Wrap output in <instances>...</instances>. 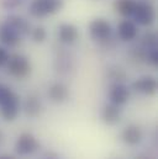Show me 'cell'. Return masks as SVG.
<instances>
[{
  "mask_svg": "<svg viewBox=\"0 0 158 159\" xmlns=\"http://www.w3.org/2000/svg\"><path fill=\"white\" fill-rule=\"evenodd\" d=\"M62 7V0H32L29 6V11L34 17L42 19L58 12Z\"/></svg>",
  "mask_w": 158,
  "mask_h": 159,
  "instance_id": "obj_1",
  "label": "cell"
},
{
  "mask_svg": "<svg viewBox=\"0 0 158 159\" xmlns=\"http://www.w3.org/2000/svg\"><path fill=\"white\" fill-rule=\"evenodd\" d=\"M6 68H7V72L17 79H24L29 77L31 73V63L29 58L21 54L10 56L6 63Z\"/></svg>",
  "mask_w": 158,
  "mask_h": 159,
  "instance_id": "obj_2",
  "label": "cell"
},
{
  "mask_svg": "<svg viewBox=\"0 0 158 159\" xmlns=\"http://www.w3.org/2000/svg\"><path fill=\"white\" fill-rule=\"evenodd\" d=\"M133 22L141 26H150L155 21V9L148 2H136L133 10Z\"/></svg>",
  "mask_w": 158,
  "mask_h": 159,
  "instance_id": "obj_3",
  "label": "cell"
},
{
  "mask_svg": "<svg viewBox=\"0 0 158 159\" xmlns=\"http://www.w3.org/2000/svg\"><path fill=\"white\" fill-rule=\"evenodd\" d=\"M111 32H113L111 25L105 19H95L89 25L90 37L96 42L106 41L111 36Z\"/></svg>",
  "mask_w": 158,
  "mask_h": 159,
  "instance_id": "obj_4",
  "label": "cell"
},
{
  "mask_svg": "<svg viewBox=\"0 0 158 159\" xmlns=\"http://www.w3.org/2000/svg\"><path fill=\"white\" fill-rule=\"evenodd\" d=\"M40 148V142L31 133H22L19 136L15 143V149L21 156H27L35 153Z\"/></svg>",
  "mask_w": 158,
  "mask_h": 159,
  "instance_id": "obj_5",
  "label": "cell"
},
{
  "mask_svg": "<svg viewBox=\"0 0 158 159\" xmlns=\"http://www.w3.org/2000/svg\"><path fill=\"white\" fill-rule=\"evenodd\" d=\"M109 99L116 106L125 105L130 99V89L123 83H114L109 90Z\"/></svg>",
  "mask_w": 158,
  "mask_h": 159,
  "instance_id": "obj_6",
  "label": "cell"
},
{
  "mask_svg": "<svg viewBox=\"0 0 158 159\" xmlns=\"http://www.w3.org/2000/svg\"><path fill=\"white\" fill-rule=\"evenodd\" d=\"M132 89L137 93L152 96L157 93V80L153 77H142L132 83Z\"/></svg>",
  "mask_w": 158,
  "mask_h": 159,
  "instance_id": "obj_7",
  "label": "cell"
},
{
  "mask_svg": "<svg viewBox=\"0 0 158 159\" xmlns=\"http://www.w3.org/2000/svg\"><path fill=\"white\" fill-rule=\"evenodd\" d=\"M118 35L125 42L133 41L138 35V27L132 20H122L118 26Z\"/></svg>",
  "mask_w": 158,
  "mask_h": 159,
  "instance_id": "obj_8",
  "label": "cell"
},
{
  "mask_svg": "<svg viewBox=\"0 0 158 159\" xmlns=\"http://www.w3.org/2000/svg\"><path fill=\"white\" fill-rule=\"evenodd\" d=\"M78 29L72 24H62L58 27V39L64 44H73L78 40Z\"/></svg>",
  "mask_w": 158,
  "mask_h": 159,
  "instance_id": "obj_9",
  "label": "cell"
},
{
  "mask_svg": "<svg viewBox=\"0 0 158 159\" xmlns=\"http://www.w3.org/2000/svg\"><path fill=\"white\" fill-rule=\"evenodd\" d=\"M0 41L7 47H15L20 42V35L6 22L0 26Z\"/></svg>",
  "mask_w": 158,
  "mask_h": 159,
  "instance_id": "obj_10",
  "label": "cell"
},
{
  "mask_svg": "<svg viewBox=\"0 0 158 159\" xmlns=\"http://www.w3.org/2000/svg\"><path fill=\"white\" fill-rule=\"evenodd\" d=\"M48 98L52 102L62 104L69 98V90L64 84L56 83L48 89Z\"/></svg>",
  "mask_w": 158,
  "mask_h": 159,
  "instance_id": "obj_11",
  "label": "cell"
},
{
  "mask_svg": "<svg viewBox=\"0 0 158 159\" xmlns=\"http://www.w3.org/2000/svg\"><path fill=\"white\" fill-rule=\"evenodd\" d=\"M121 138H122V141L126 144H128V146H136L142 139V131H141V128L138 126L130 125V126L125 127V129L122 131Z\"/></svg>",
  "mask_w": 158,
  "mask_h": 159,
  "instance_id": "obj_12",
  "label": "cell"
},
{
  "mask_svg": "<svg viewBox=\"0 0 158 159\" xmlns=\"http://www.w3.org/2000/svg\"><path fill=\"white\" fill-rule=\"evenodd\" d=\"M6 24L10 25L20 36L21 35H27V34L31 32V25H30V22L26 19L21 17V16L10 15L6 19Z\"/></svg>",
  "mask_w": 158,
  "mask_h": 159,
  "instance_id": "obj_13",
  "label": "cell"
},
{
  "mask_svg": "<svg viewBox=\"0 0 158 159\" xmlns=\"http://www.w3.org/2000/svg\"><path fill=\"white\" fill-rule=\"evenodd\" d=\"M24 111L29 117H37L42 112V102L39 96L30 95L27 96L25 104H24Z\"/></svg>",
  "mask_w": 158,
  "mask_h": 159,
  "instance_id": "obj_14",
  "label": "cell"
},
{
  "mask_svg": "<svg viewBox=\"0 0 158 159\" xmlns=\"http://www.w3.org/2000/svg\"><path fill=\"white\" fill-rule=\"evenodd\" d=\"M20 111V98L1 105V116L5 121H14Z\"/></svg>",
  "mask_w": 158,
  "mask_h": 159,
  "instance_id": "obj_15",
  "label": "cell"
},
{
  "mask_svg": "<svg viewBox=\"0 0 158 159\" xmlns=\"http://www.w3.org/2000/svg\"><path fill=\"white\" fill-rule=\"evenodd\" d=\"M121 117V112L118 106L114 105V104H109L106 106H104L103 112H101V119L106 125H116Z\"/></svg>",
  "mask_w": 158,
  "mask_h": 159,
  "instance_id": "obj_16",
  "label": "cell"
},
{
  "mask_svg": "<svg viewBox=\"0 0 158 159\" xmlns=\"http://www.w3.org/2000/svg\"><path fill=\"white\" fill-rule=\"evenodd\" d=\"M136 6V1L135 0H116L115 1V9L120 15L122 16H132L133 10Z\"/></svg>",
  "mask_w": 158,
  "mask_h": 159,
  "instance_id": "obj_17",
  "label": "cell"
},
{
  "mask_svg": "<svg viewBox=\"0 0 158 159\" xmlns=\"http://www.w3.org/2000/svg\"><path fill=\"white\" fill-rule=\"evenodd\" d=\"M17 98H19V95L16 93H14L9 86L0 84V106L14 100V99H17Z\"/></svg>",
  "mask_w": 158,
  "mask_h": 159,
  "instance_id": "obj_18",
  "label": "cell"
},
{
  "mask_svg": "<svg viewBox=\"0 0 158 159\" xmlns=\"http://www.w3.org/2000/svg\"><path fill=\"white\" fill-rule=\"evenodd\" d=\"M31 37L36 43H42L47 39V31L43 27L39 26V27H36L31 31Z\"/></svg>",
  "mask_w": 158,
  "mask_h": 159,
  "instance_id": "obj_19",
  "label": "cell"
},
{
  "mask_svg": "<svg viewBox=\"0 0 158 159\" xmlns=\"http://www.w3.org/2000/svg\"><path fill=\"white\" fill-rule=\"evenodd\" d=\"M142 44L146 48H157V36L153 32H147L145 34V36L142 37Z\"/></svg>",
  "mask_w": 158,
  "mask_h": 159,
  "instance_id": "obj_20",
  "label": "cell"
},
{
  "mask_svg": "<svg viewBox=\"0 0 158 159\" xmlns=\"http://www.w3.org/2000/svg\"><path fill=\"white\" fill-rule=\"evenodd\" d=\"M110 78L115 80V83H123L126 80V74L121 68H114L110 72Z\"/></svg>",
  "mask_w": 158,
  "mask_h": 159,
  "instance_id": "obj_21",
  "label": "cell"
},
{
  "mask_svg": "<svg viewBox=\"0 0 158 159\" xmlns=\"http://www.w3.org/2000/svg\"><path fill=\"white\" fill-rule=\"evenodd\" d=\"M26 0H2V7L6 10H11V9H16L19 6H21Z\"/></svg>",
  "mask_w": 158,
  "mask_h": 159,
  "instance_id": "obj_22",
  "label": "cell"
},
{
  "mask_svg": "<svg viewBox=\"0 0 158 159\" xmlns=\"http://www.w3.org/2000/svg\"><path fill=\"white\" fill-rule=\"evenodd\" d=\"M147 59H148V62H150L151 64L157 66V63H158V51H157V48H151V49L148 51Z\"/></svg>",
  "mask_w": 158,
  "mask_h": 159,
  "instance_id": "obj_23",
  "label": "cell"
},
{
  "mask_svg": "<svg viewBox=\"0 0 158 159\" xmlns=\"http://www.w3.org/2000/svg\"><path fill=\"white\" fill-rule=\"evenodd\" d=\"M9 58H10V54H9L7 49L0 46V67L6 66V63H7Z\"/></svg>",
  "mask_w": 158,
  "mask_h": 159,
  "instance_id": "obj_24",
  "label": "cell"
},
{
  "mask_svg": "<svg viewBox=\"0 0 158 159\" xmlns=\"http://www.w3.org/2000/svg\"><path fill=\"white\" fill-rule=\"evenodd\" d=\"M0 159H15V158L11 157V156H6V154H4V156H0Z\"/></svg>",
  "mask_w": 158,
  "mask_h": 159,
  "instance_id": "obj_25",
  "label": "cell"
},
{
  "mask_svg": "<svg viewBox=\"0 0 158 159\" xmlns=\"http://www.w3.org/2000/svg\"><path fill=\"white\" fill-rule=\"evenodd\" d=\"M44 159H59V158L56 157V156H47V157H44Z\"/></svg>",
  "mask_w": 158,
  "mask_h": 159,
  "instance_id": "obj_26",
  "label": "cell"
},
{
  "mask_svg": "<svg viewBox=\"0 0 158 159\" xmlns=\"http://www.w3.org/2000/svg\"><path fill=\"white\" fill-rule=\"evenodd\" d=\"M2 139H4V134H2V132L0 131V144L2 143Z\"/></svg>",
  "mask_w": 158,
  "mask_h": 159,
  "instance_id": "obj_27",
  "label": "cell"
}]
</instances>
